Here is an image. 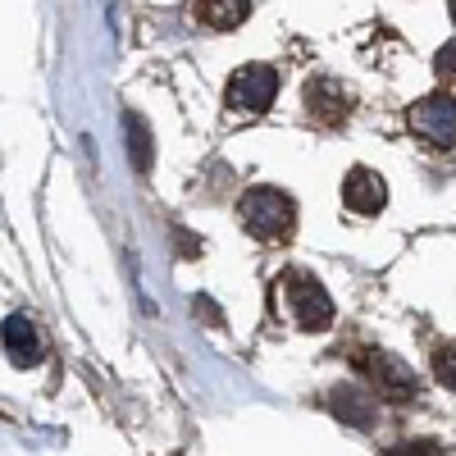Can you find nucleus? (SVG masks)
Returning <instances> with one entry per match:
<instances>
[{
    "label": "nucleus",
    "instance_id": "obj_1",
    "mask_svg": "<svg viewBox=\"0 0 456 456\" xmlns=\"http://www.w3.org/2000/svg\"><path fill=\"white\" fill-rule=\"evenodd\" d=\"M238 219H242V228L251 238L283 242V238H292V228H297V201L288 192H279V187L256 183V187H247L242 201H238Z\"/></svg>",
    "mask_w": 456,
    "mask_h": 456
},
{
    "label": "nucleus",
    "instance_id": "obj_2",
    "mask_svg": "<svg viewBox=\"0 0 456 456\" xmlns=\"http://www.w3.org/2000/svg\"><path fill=\"white\" fill-rule=\"evenodd\" d=\"M283 288H288V301H292V320L306 329V333H324L333 324V301H329V292L320 288L315 274L288 270L283 274Z\"/></svg>",
    "mask_w": 456,
    "mask_h": 456
},
{
    "label": "nucleus",
    "instance_id": "obj_3",
    "mask_svg": "<svg viewBox=\"0 0 456 456\" xmlns=\"http://www.w3.org/2000/svg\"><path fill=\"white\" fill-rule=\"evenodd\" d=\"M279 96V69L274 64H242L228 78V105L247 110V114H265Z\"/></svg>",
    "mask_w": 456,
    "mask_h": 456
},
{
    "label": "nucleus",
    "instance_id": "obj_4",
    "mask_svg": "<svg viewBox=\"0 0 456 456\" xmlns=\"http://www.w3.org/2000/svg\"><path fill=\"white\" fill-rule=\"evenodd\" d=\"M406 124L420 133L425 142H434V146H456V96L434 92L425 101H415L406 110Z\"/></svg>",
    "mask_w": 456,
    "mask_h": 456
},
{
    "label": "nucleus",
    "instance_id": "obj_5",
    "mask_svg": "<svg viewBox=\"0 0 456 456\" xmlns=\"http://www.w3.org/2000/svg\"><path fill=\"white\" fill-rule=\"evenodd\" d=\"M356 365L370 374L374 393H388V397H397V402H406V397L420 393V384H415V374H411L397 356H388V352H361V356H356Z\"/></svg>",
    "mask_w": 456,
    "mask_h": 456
},
{
    "label": "nucleus",
    "instance_id": "obj_6",
    "mask_svg": "<svg viewBox=\"0 0 456 456\" xmlns=\"http://www.w3.org/2000/svg\"><path fill=\"white\" fill-rule=\"evenodd\" d=\"M342 201H347L352 215H379L388 206V183L379 178L374 169L356 165L347 178H342Z\"/></svg>",
    "mask_w": 456,
    "mask_h": 456
},
{
    "label": "nucleus",
    "instance_id": "obj_7",
    "mask_svg": "<svg viewBox=\"0 0 456 456\" xmlns=\"http://www.w3.org/2000/svg\"><path fill=\"white\" fill-rule=\"evenodd\" d=\"M0 342H5V356L19 370H32L37 361H42V338H37L28 315H10L5 324H0Z\"/></svg>",
    "mask_w": 456,
    "mask_h": 456
},
{
    "label": "nucleus",
    "instance_id": "obj_8",
    "mask_svg": "<svg viewBox=\"0 0 456 456\" xmlns=\"http://www.w3.org/2000/svg\"><path fill=\"white\" fill-rule=\"evenodd\" d=\"M329 411L338 415L342 425H352V429H374V420H379L374 397L365 388H352V384H342V388L329 393Z\"/></svg>",
    "mask_w": 456,
    "mask_h": 456
},
{
    "label": "nucleus",
    "instance_id": "obj_9",
    "mask_svg": "<svg viewBox=\"0 0 456 456\" xmlns=\"http://www.w3.org/2000/svg\"><path fill=\"white\" fill-rule=\"evenodd\" d=\"M306 110H311V119H320V124H342L352 114V101H347V92H342L333 78H315L311 87H306Z\"/></svg>",
    "mask_w": 456,
    "mask_h": 456
},
{
    "label": "nucleus",
    "instance_id": "obj_10",
    "mask_svg": "<svg viewBox=\"0 0 456 456\" xmlns=\"http://www.w3.org/2000/svg\"><path fill=\"white\" fill-rule=\"evenodd\" d=\"M192 14L210 28V32H233L247 23L251 0H192Z\"/></svg>",
    "mask_w": 456,
    "mask_h": 456
},
{
    "label": "nucleus",
    "instance_id": "obj_11",
    "mask_svg": "<svg viewBox=\"0 0 456 456\" xmlns=\"http://www.w3.org/2000/svg\"><path fill=\"white\" fill-rule=\"evenodd\" d=\"M124 128H128V151H133V165L137 174H151V165H156V151H151V128L142 114H124Z\"/></svg>",
    "mask_w": 456,
    "mask_h": 456
},
{
    "label": "nucleus",
    "instance_id": "obj_12",
    "mask_svg": "<svg viewBox=\"0 0 456 456\" xmlns=\"http://www.w3.org/2000/svg\"><path fill=\"white\" fill-rule=\"evenodd\" d=\"M434 374H438V384H447L456 393V352L452 347H438L434 352Z\"/></svg>",
    "mask_w": 456,
    "mask_h": 456
},
{
    "label": "nucleus",
    "instance_id": "obj_13",
    "mask_svg": "<svg viewBox=\"0 0 456 456\" xmlns=\"http://www.w3.org/2000/svg\"><path fill=\"white\" fill-rule=\"evenodd\" d=\"M434 73H438V78H452V73H456V37L434 55Z\"/></svg>",
    "mask_w": 456,
    "mask_h": 456
},
{
    "label": "nucleus",
    "instance_id": "obj_14",
    "mask_svg": "<svg viewBox=\"0 0 456 456\" xmlns=\"http://www.w3.org/2000/svg\"><path fill=\"white\" fill-rule=\"evenodd\" d=\"M384 456H438L429 443H397V447H388Z\"/></svg>",
    "mask_w": 456,
    "mask_h": 456
},
{
    "label": "nucleus",
    "instance_id": "obj_15",
    "mask_svg": "<svg viewBox=\"0 0 456 456\" xmlns=\"http://www.w3.org/2000/svg\"><path fill=\"white\" fill-rule=\"evenodd\" d=\"M192 306H197V315H201V324H219V306H215V301H210V297H197V301H192Z\"/></svg>",
    "mask_w": 456,
    "mask_h": 456
},
{
    "label": "nucleus",
    "instance_id": "obj_16",
    "mask_svg": "<svg viewBox=\"0 0 456 456\" xmlns=\"http://www.w3.org/2000/svg\"><path fill=\"white\" fill-rule=\"evenodd\" d=\"M447 14H452V23H456V0H447Z\"/></svg>",
    "mask_w": 456,
    "mask_h": 456
}]
</instances>
